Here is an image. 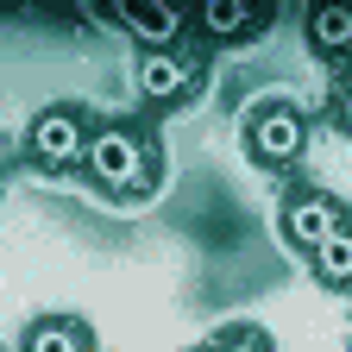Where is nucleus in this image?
I'll return each mask as SVG.
<instances>
[{"label": "nucleus", "mask_w": 352, "mask_h": 352, "mask_svg": "<svg viewBox=\"0 0 352 352\" xmlns=\"http://www.w3.org/2000/svg\"><path fill=\"white\" fill-rule=\"evenodd\" d=\"M82 176L95 183L107 201H151L164 183V151H157V132L145 120H101L95 139L82 151Z\"/></svg>", "instance_id": "obj_1"}, {"label": "nucleus", "mask_w": 352, "mask_h": 352, "mask_svg": "<svg viewBox=\"0 0 352 352\" xmlns=\"http://www.w3.org/2000/svg\"><path fill=\"white\" fill-rule=\"evenodd\" d=\"M239 139H245V157H252L258 170H289V164L308 151V113H302L296 101H283V95H264V101L245 113Z\"/></svg>", "instance_id": "obj_2"}, {"label": "nucleus", "mask_w": 352, "mask_h": 352, "mask_svg": "<svg viewBox=\"0 0 352 352\" xmlns=\"http://www.w3.org/2000/svg\"><path fill=\"white\" fill-rule=\"evenodd\" d=\"M201 51H189V44H170V51H139V63H132V88H139V101L170 113V107H189L201 95Z\"/></svg>", "instance_id": "obj_3"}, {"label": "nucleus", "mask_w": 352, "mask_h": 352, "mask_svg": "<svg viewBox=\"0 0 352 352\" xmlns=\"http://www.w3.org/2000/svg\"><path fill=\"white\" fill-rule=\"evenodd\" d=\"M88 139H95V120H88L76 101H51V107H38L32 126H25V157L38 170H82Z\"/></svg>", "instance_id": "obj_4"}, {"label": "nucleus", "mask_w": 352, "mask_h": 352, "mask_svg": "<svg viewBox=\"0 0 352 352\" xmlns=\"http://www.w3.org/2000/svg\"><path fill=\"white\" fill-rule=\"evenodd\" d=\"M346 220H352V214H346V201H340V195H327V189H296V195L277 208V233H283L296 252L315 258V252L346 227Z\"/></svg>", "instance_id": "obj_5"}, {"label": "nucleus", "mask_w": 352, "mask_h": 352, "mask_svg": "<svg viewBox=\"0 0 352 352\" xmlns=\"http://www.w3.org/2000/svg\"><path fill=\"white\" fill-rule=\"evenodd\" d=\"M19 352H95V327L82 315H38L19 333Z\"/></svg>", "instance_id": "obj_6"}, {"label": "nucleus", "mask_w": 352, "mask_h": 352, "mask_svg": "<svg viewBox=\"0 0 352 352\" xmlns=\"http://www.w3.org/2000/svg\"><path fill=\"white\" fill-rule=\"evenodd\" d=\"M113 32H126L139 51H170V44H183V32H189V19L183 13H101Z\"/></svg>", "instance_id": "obj_7"}, {"label": "nucleus", "mask_w": 352, "mask_h": 352, "mask_svg": "<svg viewBox=\"0 0 352 352\" xmlns=\"http://www.w3.org/2000/svg\"><path fill=\"white\" fill-rule=\"evenodd\" d=\"M315 57H352V7H315L302 19Z\"/></svg>", "instance_id": "obj_8"}, {"label": "nucleus", "mask_w": 352, "mask_h": 352, "mask_svg": "<svg viewBox=\"0 0 352 352\" xmlns=\"http://www.w3.org/2000/svg\"><path fill=\"white\" fill-rule=\"evenodd\" d=\"M195 25H201L214 44H239V38H258V32H264V19H258L252 7H233V0H208V7L195 13Z\"/></svg>", "instance_id": "obj_9"}, {"label": "nucleus", "mask_w": 352, "mask_h": 352, "mask_svg": "<svg viewBox=\"0 0 352 352\" xmlns=\"http://www.w3.org/2000/svg\"><path fill=\"white\" fill-rule=\"evenodd\" d=\"M315 277H321L327 289H352V220L315 252Z\"/></svg>", "instance_id": "obj_10"}, {"label": "nucleus", "mask_w": 352, "mask_h": 352, "mask_svg": "<svg viewBox=\"0 0 352 352\" xmlns=\"http://www.w3.org/2000/svg\"><path fill=\"white\" fill-rule=\"evenodd\" d=\"M208 352H277V346H271L264 327H227V333H214Z\"/></svg>", "instance_id": "obj_11"}, {"label": "nucleus", "mask_w": 352, "mask_h": 352, "mask_svg": "<svg viewBox=\"0 0 352 352\" xmlns=\"http://www.w3.org/2000/svg\"><path fill=\"white\" fill-rule=\"evenodd\" d=\"M333 120H340V126L352 132V76L340 82V95H333Z\"/></svg>", "instance_id": "obj_12"}]
</instances>
